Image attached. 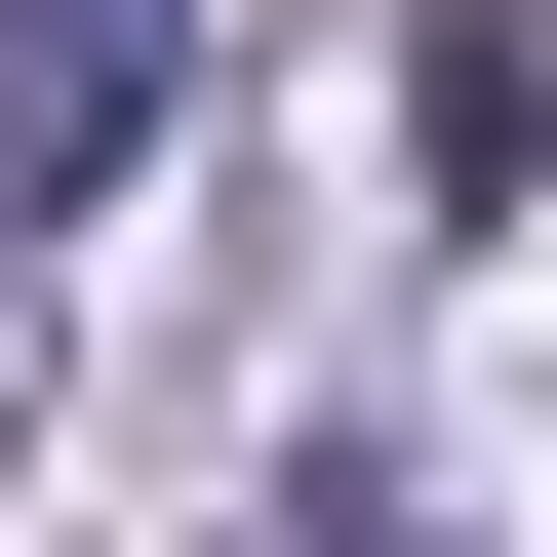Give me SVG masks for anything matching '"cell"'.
Returning a JSON list of instances; mask_svg holds the SVG:
<instances>
[{"label": "cell", "instance_id": "7a4b0ae2", "mask_svg": "<svg viewBox=\"0 0 557 557\" xmlns=\"http://www.w3.org/2000/svg\"><path fill=\"white\" fill-rule=\"evenodd\" d=\"M278 518H319V557H438V518H398V478H278Z\"/></svg>", "mask_w": 557, "mask_h": 557}, {"label": "cell", "instance_id": "6da1fadb", "mask_svg": "<svg viewBox=\"0 0 557 557\" xmlns=\"http://www.w3.org/2000/svg\"><path fill=\"white\" fill-rule=\"evenodd\" d=\"M160 81H199V0H0V239L160 160Z\"/></svg>", "mask_w": 557, "mask_h": 557}]
</instances>
